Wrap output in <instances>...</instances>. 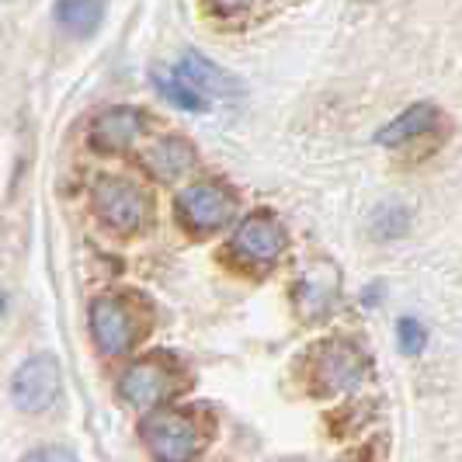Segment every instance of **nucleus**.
<instances>
[{
	"label": "nucleus",
	"mask_w": 462,
	"mask_h": 462,
	"mask_svg": "<svg viewBox=\"0 0 462 462\" xmlns=\"http://www.w3.org/2000/svg\"><path fill=\"white\" fill-rule=\"evenodd\" d=\"M435 122H439V108H435V105H411L403 116H396L390 125H383V129L375 133V143H379V146H400V143H407V139H417V136H424V133H431Z\"/></svg>",
	"instance_id": "nucleus-13"
},
{
	"label": "nucleus",
	"mask_w": 462,
	"mask_h": 462,
	"mask_svg": "<svg viewBox=\"0 0 462 462\" xmlns=\"http://www.w3.org/2000/svg\"><path fill=\"white\" fill-rule=\"evenodd\" d=\"M22 462H77V456L69 448H63V445H42V448L28 452Z\"/></svg>",
	"instance_id": "nucleus-17"
},
{
	"label": "nucleus",
	"mask_w": 462,
	"mask_h": 462,
	"mask_svg": "<svg viewBox=\"0 0 462 462\" xmlns=\"http://www.w3.org/2000/svg\"><path fill=\"white\" fill-rule=\"evenodd\" d=\"M212 4H216L219 11H226V14H230V11H240V7H247L251 0H212Z\"/></svg>",
	"instance_id": "nucleus-18"
},
{
	"label": "nucleus",
	"mask_w": 462,
	"mask_h": 462,
	"mask_svg": "<svg viewBox=\"0 0 462 462\" xmlns=\"http://www.w3.org/2000/svg\"><path fill=\"white\" fill-rule=\"evenodd\" d=\"M396 345L403 355H420L424 345H428V330L420 327V320L414 317H403L400 324H396Z\"/></svg>",
	"instance_id": "nucleus-16"
},
{
	"label": "nucleus",
	"mask_w": 462,
	"mask_h": 462,
	"mask_svg": "<svg viewBox=\"0 0 462 462\" xmlns=\"http://www.w3.org/2000/svg\"><path fill=\"white\" fill-rule=\"evenodd\" d=\"M143 163H146V171H150L157 181H178L181 174H188V171L195 167V150L188 146L185 139L163 136L146 150Z\"/></svg>",
	"instance_id": "nucleus-11"
},
{
	"label": "nucleus",
	"mask_w": 462,
	"mask_h": 462,
	"mask_svg": "<svg viewBox=\"0 0 462 462\" xmlns=\"http://www.w3.org/2000/svg\"><path fill=\"white\" fill-rule=\"evenodd\" d=\"M153 88H157L163 101H171L174 108H185V112H202V108H206V97L195 91L181 73L153 69Z\"/></svg>",
	"instance_id": "nucleus-15"
},
{
	"label": "nucleus",
	"mask_w": 462,
	"mask_h": 462,
	"mask_svg": "<svg viewBox=\"0 0 462 462\" xmlns=\"http://www.w3.org/2000/svg\"><path fill=\"white\" fill-rule=\"evenodd\" d=\"M365 369H369V362L358 347L347 345V341H330L317 351V372L313 375H317V386L324 393H345V390L362 383Z\"/></svg>",
	"instance_id": "nucleus-7"
},
{
	"label": "nucleus",
	"mask_w": 462,
	"mask_h": 462,
	"mask_svg": "<svg viewBox=\"0 0 462 462\" xmlns=\"http://www.w3.org/2000/svg\"><path fill=\"white\" fill-rule=\"evenodd\" d=\"M337 289H341V282H337V268L334 264L324 261V264L310 268L300 278V285H296V306H300V313L306 320H324L327 313L334 310V302H337Z\"/></svg>",
	"instance_id": "nucleus-9"
},
{
	"label": "nucleus",
	"mask_w": 462,
	"mask_h": 462,
	"mask_svg": "<svg viewBox=\"0 0 462 462\" xmlns=\"http://www.w3.org/2000/svg\"><path fill=\"white\" fill-rule=\"evenodd\" d=\"M230 247L247 264H272L285 247V226L272 212H254L236 226Z\"/></svg>",
	"instance_id": "nucleus-6"
},
{
	"label": "nucleus",
	"mask_w": 462,
	"mask_h": 462,
	"mask_svg": "<svg viewBox=\"0 0 462 462\" xmlns=\"http://www.w3.org/2000/svg\"><path fill=\"white\" fill-rule=\"evenodd\" d=\"M178 73H181L202 97H208V94H216V97H230V94L240 91L236 77H230L226 69H219L212 60L199 56V52H188L185 60H181V67H178Z\"/></svg>",
	"instance_id": "nucleus-12"
},
{
	"label": "nucleus",
	"mask_w": 462,
	"mask_h": 462,
	"mask_svg": "<svg viewBox=\"0 0 462 462\" xmlns=\"http://www.w3.org/2000/svg\"><path fill=\"white\" fill-rule=\"evenodd\" d=\"M146 129V116L136 108H108L94 118L91 139L97 150L105 153H118V150H129Z\"/></svg>",
	"instance_id": "nucleus-10"
},
{
	"label": "nucleus",
	"mask_w": 462,
	"mask_h": 462,
	"mask_svg": "<svg viewBox=\"0 0 462 462\" xmlns=\"http://www.w3.org/2000/svg\"><path fill=\"white\" fill-rule=\"evenodd\" d=\"M91 334L94 345L105 355H125L139 334L136 313L129 310V302L116 300V296H101L91 306Z\"/></svg>",
	"instance_id": "nucleus-5"
},
{
	"label": "nucleus",
	"mask_w": 462,
	"mask_h": 462,
	"mask_svg": "<svg viewBox=\"0 0 462 462\" xmlns=\"http://www.w3.org/2000/svg\"><path fill=\"white\" fill-rule=\"evenodd\" d=\"M143 441L157 462H191L202 445V435H199V424L188 414L163 411V414L143 420Z\"/></svg>",
	"instance_id": "nucleus-1"
},
{
	"label": "nucleus",
	"mask_w": 462,
	"mask_h": 462,
	"mask_svg": "<svg viewBox=\"0 0 462 462\" xmlns=\"http://www.w3.org/2000/svg\"><path fill=\"white\" fill-rule=\"evenodd\" d=\"M0 317H4V296H0Z\"/></svg>",
	"instance_id": "nucleus-19"
},
{
	"label": "nucleus",
	"mask_w": 462,
	"mask_h": 462,
	"mask_svg": "<svg viewBox=\"0 0 462 462\" xmlns=\"http://www.w3.org/2000/svg\"><path fill=\"white\" fill-rule=\"evenodd\" d=\"M171 390H174V375L157 358H146V362L129 365L125 375L118 379V393H122L125 403H133L136 411L157 407L163 396H171Z\"/></svg>",
	"instance_id": "nucleus-8"
},
{
	"label": "nucleus",
	"mask_w": 462,
	"mask_h": 462,
	"mask_svg": "<svg viewBox=\"0 0 462 462\" xmlns=\"http://www.w3.org/2000/svg\"><path fill=\"white\" fill-rule=\"evenodd\" d=\"M52 18H56V24H60L67 35L84 39V35H94V32H97V24L105 18V7H101V0H56Z\"/></svg>",
	"instance_id": "nucleus-14"
},
{
	"label": "nucleus",
	"mask_w": 462,
	"mask_h": 462,
	"mask_svg": "<svg viewBox=\"0 0 462 462\" xmlns=\"http://www.w3.org/2000/svg\"><path fill=\"white\" fill-rule=\"evenodd\" d=\"M233 212H236V195L226 185H216V181L188 185L178 195V216L195 233H212L219 226H226L233 219Z\"/></svg>",
	"instance_id": "nucleus-3"
},
{
	"label": "nucleus",
	"mask_w": 462,
	"mask_h": 462,
	"mask_svg": "<svg viewBox=\"0 0 462 462\" xmlns=\"http://www.w3.org/2000/svg\"><path fill=\"white\" fill-rule=\"evenodd\" d=\"M63 390V369L52 355H35L18 365L11 379V400L24 414H42L56 403V396Z\"/></svg>",
	"instance_id": "nucleus-2"
},
{
	"label": "nucleus",
	"mask_w": 462,
	"mask_h": 462,
	"mask_svg": "<svg viewBox=\"0 0 462 462\" xmlns=\"http://www.w3.org/2000/svg\"><path fill=\"white\" fill-rule=\"evenodd\" d=\"M94 208H97V216L108 226H116L122 233L139 230L143 219L150 216L146 195L133 181H125V178H105V181H97V188H94Z\"/></svg>",
	"instance_id": "nucleus-4"
}]
</instances>
